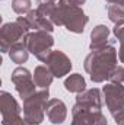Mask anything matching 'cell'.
Instances as JSON below:
<instances>
[{
	"mask_svg": "<svg viewBox=\"0 0 124 125\" xmlns=\"http://www.w3.org/2000/svg\"><path fill=\"white\" fill-rule=\"evenodd\" d=\"M0 112L1 125H26L25 119L21 116V106L18 100L4 90L0 92Z\"/></svg>",
	"mask_w": 124,
	"mask_h": 125,
	"instance_id": "7",
	"label": "cell"
},
{
	"mask_svg": "<svg viewBox=\"0 0 124 125\" xmlns=\"http://www.w3.org/2000/svg\"><path fill=\"white\" fill-rule=\"evenodd\" d=\"M118 58H120V61L124 64V48H120V50H118Z\"/></svg>",
	"mask_w": 124,
	"mask_h": 125,
	"instance_id": "23",
	"label": "cell"
},
{
	"mask_svg": "<svg viewBox=\"0 0 124 125\" xmlns=\"http://www.w3.org/2000/svg\"><path fill=\"white\" fill-rule=\"evenodd\" d=\"M107 1L111 3V4H118V6L124 7V0H107Z\"/></svg>",
	"mask_w": 124,
	"mask_h": 125,
	"instance_id": "22",
	"label": "cell"
},
{
	"mask_svg": "<svg viewBox=\"0 0 124 125\" xmlns=\"http://www.w3.org/2000/svg\"><path fill=\"white\" fill-rule=\"evenodd\" d=\"M117 124H118V125H124V118H123V119H120V121H118Z\"/></svg>",
	"mask_w": 124,
	"mask_h": 125,
	"instance_id": "24",
	"label": "cell"
},
{
	"mask_svg": "<svg viewBox=\"0 0 124 125\" xmlns=\"http://www.w3.org/2000/svg\"><path fill=\"white\" fill-rule=\"evenodd\" d=\"M64 87L70 93H82L86 90V82L82 77V74H70L64 80Z\"/></svg>",
	"mask_w": 124,
	"mask_h": 125,
	"instance_id": "15",
	"label": "cell"
},
{
	"mask_svg": "<svg viewBox=\"0 0 124 125\" xmlns=\"http://www.w3.org/2000/svg\"><path fill=\"white\" fill-rule=\"evenodd\" d=\"M85 1L86 0H60L59 3L60 4H64V6H82V4H85Z\"/></svg>",
	"mask_w": 124,
	"mask_h": 125,
	"instance_id": "21",
	"label": "cell"
},
{
	"mask_svg": "<svg viewBox=\"0 0 124 125\" xmlns=\"http://www.w3.org/2000/svg\"><path fill=\"white\" fill-rule=\"evenodd\" d=\"M48 89H41L24 99V119L26 125H41L44 121L45 105L50 100Z\"/></svg>",
	"mask_w": 124,
	"mask_h": 125,
	"instance_id": "3",
	"label": "cell"
},
{
	"mask_svg": "<svg viewBox=\"0 0 124 125\" xmlns=\"http://www.w3.org/2000/svg\"><path fill=\"white\" fill-rule=\"evenodd\" d=\"M9 57L10 60L16 64H24V62L28 61V57H29V51L26 48V45L24 42H16L15 45H12V48L9 50Z\"/></svg>",
	"mask_w": 124,
	"mask_h": 125,
	"instance_id": "16",
	"label": "cell"
},
{
	"mask_svg": "<svg viewBox=\"0 0 124 125\" xmlns=\"http://www.w3.org/2000/svg\"><path fill=\"white\" fill-rule=\"evenodd\" d=\"M42 1H50V3H54L56 0H42Z\"/></svg>",
	"mask_w": 124,
	"mask_h": 125,
	"instance_id": "25",
	"label": "cell"
},
{
	"mask_svg": "<svg viewBox=\"0 0 124 125\" xmlns=\"http://www.w3.org/2000/svg\"><path fill=\"white\" fill-rule=\"evenodd\" d=\"M51 21L54 25L64 26L73 33H82L85 31L86 23L89 22V18L79 6H64L59 3Z\"/></svg>",
	"mask_w": 124,
	"mask_h": 125,
	"instance_id": "2",
	"label": "cell"
},
{
	"mask_svg": "<svg viewBox=\"0 0 124 125\" xmlns=\"http://www.w3.org/2000/svg\"><path fill=\"white\" fill-rule=\"evenodd\" d=\"M107 12H108V19L115 26L124 25V7L118 4H110L107 7Z\"/></svg>",
	"mask_w": 124,
	"mask_h": 125,
	"instance_id": "17",
	"label": "cell"
},
{
	"mask_svg": "<svg viewBox=\"0 0 124 125\" xmlns=\"http://www.w3.org/2000/svg\"><path fill=\"white\" fill-rule=\"evenodd\" d=\"M105 105L112 115L114 121L118 122L124 118V86L121 83H108L102 87Z\"/></svg>",
	"mask_w": 124,
	"mask_h": 125,
	"instance_id": "6",
	"label": "cell"
},
{
	"mask_svg": "<svg viewBox=\"0 0 124 125\" xmlns=\"http://www.w3.org/2000/svg\"><path fill=\"white\" fill-rule=\"evenodd\" d=\"M44 62L50 68V71L53 73V76L57 77V79L64 77L72 70V61H70V58L63 51H59V50L57 51H51Z\"/></svg>",
	"mask_w": 124,
	"mask_h": 125,
	"instance_id": "10",
	"label": "cell"
},
{
	"mask_svg": "<svg viewBox=\"0 0 124 125\" xmlns=\"http://www.w3.org/2000/svg\"><path fill=\"white\" fill-rule=\"evenodd\" d=\"M83 65L93 83H102L108 80L111 71L117 67V50L114 48V44L91 51L86 55Z\"/></svg>",
	"mask_w": 124,
	"mask_h": 125,
	"instance_id": "1",
	"label": "cell"
},
{
	"mask_svg": "<svg viewBox=\"0 0 124 125\" xmlns=\"http://www.w3.org/2000/svg\"><path fill=\"white\" fill-rule=\"evenodd\" d=\"M24 44L26 45L28 51L34 54L39 61H45L48 54L51 52V48L54 45V38L47 31H34L28 32L24 38Z\"/></svg>",
	"mask_w": 124,
	"mask_h": 125,
	"instance_id": "4",
	"label": "cell"
},
{
	"mask_svg": "<svg viewBox=\"0 0 124 125\" xmlns=\"http://www.w3.org/2000/svg\"><path fill=\"white\" fill-rule=\"evenodd\" d=\"M54 80V76L53 73L50 71V68L47 65H37L35 67V71H34V82L38 87L41 89H48L51 86Z\"/></svg>",
	"mask_w": 124,
	"mask_h": 125,
	"instance_id": "14",
	"label": "cell"
},
{
	"mask_svg": "<svg viewBox=\"0 0 124 125\" xmlns=\"http://www.w3.org/2000/svg\"><path fill=\"white\" fill-rule=\"evenodd\" d=\"M114 35H115V39H118V42H120V48H124V25L115 26Z\"/></svg>",
	"mask_w": 124,
	"mask_h": 125,
	"instance_id": "20",
	"label": "cell"
},
{
	"mask_svg": "<svg viewBox=\"0 0 124 125\" xmlns=\"http://www.w3.org/2000/svg\"><path fill=\"white\" fill-rule=\"evenodd\" d=\"M31 0H12V9L18 15H26L28 12H31Z\"/></svg>",
	"mask_w": 124,
	"mask_h": 125,
	"instance_id": "18",
	"label": "cell"
},
{
	"mask_svg": "<svg viewBox=\"0 0 124 125\" xmlns=\"http://www.w3.org/2000/svg\"><path fill=\"white\" fill-rule=\"evenodd\" d=\"M45 114L50 122L63 124L67 116V106L62 99H50L45 105Z\"/></svg>",
	"mask_w": 124,
	"mask_h": 125,
	"instance_id": "11",
	"label": "cell"
},
{
	"mask_svg": "<svg viewBox=\"0 0 124 125\" xmlns=\"http://www.w3.org/2000/svg\"><path fill=\"white\" fill-rule=\"evenodd\" d=\"M76 102L77 103H85V105H91V106H96L102 109V93L99 89L93 87V89H88L82 93H77L76 96Z\"/></svg>",
	"mask_w": 124,
	"mask_h": 125,
	"instance_id": "13",
	"label": "cell"
},
{
	"mask_svg": "<svg viewBox=\"0 0 124 125\" xmlns=\"http://www.w3.org/2000/svg\"><path fill=\"white\" fill-rule=\"evenodd\" d=\"M73 121L70 125H107L108 121L102 114L101 108L85 105V103H74L72 108Z\"/></svg>",
	"mask_w": 124,
	"mask_h": 125,
	"instance_id": "5",
	"label": "cell"
},
{
	"mask_svg": "<svg viewBox=\"0 0 124 125\" xmlns=\"http://www.w3.org/2000/svg\"><path fill=\"white\" fill-rule=\"evenodd\" d=\"M108 80H110L111 83H123L124 82V67L117 65V67L111 71Z\"/></svg>",
	"mask_w": 124,
	"mask_h": 125,
	"instance_id": "19",
	"label": "cell"
},
{
	"mask_svg": "<svg viewBox=\"0 0 124 125\" xmlns=\"http://www.w3.org/2000/svg\"><path fill=\"white\" fill-rule=\"evenodd\" d=\"M28 32H29V29H26L18 21L4 23L0 29V50H1V52L3 54L9 52L12 45H15L16 42H21V39L25 38Z\"/></svg>",
	"mask_w": 124,
	"mask_h": 125,
	"instance_id": "8",
	"label": "cell"
},
{
	"mask_svg": "<svg viewBox=\"0 0 124 125\" xmlns=\"http://www.w3.org/2000/svg\"><path fill=\"white\" fill-rule=\"evenodd\" d=\"M114 44V41H110V28L105 25H98L91 32V51H96L101 48H105L108 45Z\"/></svg>",
	"mask_w": 124,
	"mask_h": 125,
	"instance_id": "12",
	"label": "cell"
},
{
	"mask_svg": "<svg viewBox=\"0 0 124 125\" xmlns=\"http://www.w3.org/2000/svg\"><path fill=\"white\" fill-rule=\"evenodd\" d=\"M10 80L15 84L16 92L19 93V96L22 99H26L31 94L35 93V86L37 84L32 80V74L28 68H25V67H16L12 71Z\"/></svg>",
	"mask_w": 124,
	"mask_h": 125,
	"instance_id": "9",
	"label": "cell"
}]
</instances>
